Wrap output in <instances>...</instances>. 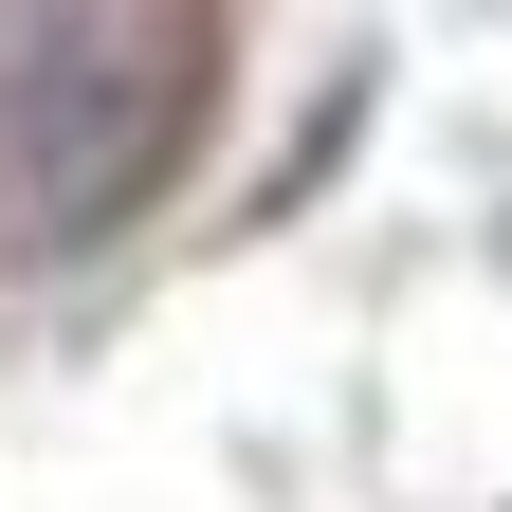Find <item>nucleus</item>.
I'll list each match as a JSON object with an SVG mask.
<instances>
[{
    "label": "nucleus",
    "instance_id": "obj_1",
    "mask_svg": "<svg viewBox=\"0 0 512 512\" xmlns=\"http://www.w3.org/2000/svg\"><path fill=\"white\" fill-rule=\"evenodd\" d=\"M220 0H0V256H92L202 165Z\"/></svg>",
    "mask_w": 512,
    "mask_h": 512
}]
</instances>
